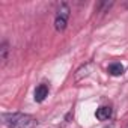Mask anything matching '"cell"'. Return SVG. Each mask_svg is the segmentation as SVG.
<instances>
[{
  "label": "cell",
  "instance_id": "obj_1",
  "mask_svg": "<svg viewBox=\"0 0 128 128\" xmlns=\"http://www.w3.org/2000/svg\"><path fill=\"white\" fill-rule=\"evenodd\" d=\"M2 120H3V125H6L8 128H36L38 126V119L35 116L27 113H20V112L3 113Z\"/></svg>",
  "mask_w": 128,
  "mask_h": 128
},
{
  "label": "cell",
  "instance_id": "obj_2",
  "mask_svg": "<svg viewBox=\"0 0 128 128\" xmlns=\"http://www.w3.org/2000/svg\"><path fill=\"white\" fill-rule=\"evenodd\" d=\"M70 14H71V9H70V6L66 3H62L57 8L56 17H54V29L57 32H63L66 29L68 20H70Z\"/></svg>",
  "mask_w": 128,
  "mask_h": 128
},
{
  "label": "cell",
  "instance_id": "obj_3",
  "mask_svg": "<svg viewBox=\"0 0 128 128\" xmlns=\"http://www.w3.org/2000/svg\"><path fill=\"white\" fill-rule=\"evenodd\" d=\"M48 92H50V88H48V84L47 83H41V84H38L36 86V89H35V101L36 102H42L47 96H48Z\"/></svg>",
  "mask_w": 128,
  "mask_h": 128
},
{
  "label": "cell",
  "instance_id": "obj_4",
  "mask_svg": "<svg viewBox=\"0 0 128 128\" xmlns=\"http://www.w3.org/2000/svg\"><path fill=\"white\" fill-rule=\"evenodd\" d=\"M112 114H113V110H112V107H108V106H101V107H98V110H96V113H95L96 119L101 120V122L108 120V119L112 118Z\"/></svg>",
  "mask_w": 128,
  "mask_h": 128
},
{
  "label": "cell",
  "instance_id": "obj_5",
  "mask_svg": "<svg viewBox=\"0 0 128 128\" xmlns=\"http://www.w3.org/2000/svg\"><path fill=\"white\" fill-rule=\"evenodd\" d=\"M92 70H94V63H86L84 66H82L80 70H77V72H76V76H74V80H76V82H80L83 77H88V76L92 72Z\"/></svg>",
  "mask_w": 128,
  "mask_h": 128
},
{
  "label": "cell",
  "instance_id": "obj_6",
  "mask_svg": "<svg viewBox=\"0 0 128 128\" xmlns=\"http://www.w3.org/2000/svg\"><path fill=\"white\" fill-rule=\"evenodd\" d=\"M107 71H108V74L113 76V77L122 76V74H124V65H122V63H119V62H113V63H110V65H108Z\"/></svg>",
  "mask_w": 128,
  "mask_h": 128
},
{
  "label": "cell",
  "instance_id": "obj_7",
  "mask_svg": "<svg viewBox=\"0 0 128 128\" xmlns=\"http://www.w3.org/2000/svg\"><path fill=\"white\" fill-rule=\"evenodd\" d=\"M8 53H9V45L6 41L2 42V45H0V59H2V65H6L8 62Z\"/></svg>",
  "mask_w": 128,
  "mask_h": 128
},
{
  "label": "cell",
  "instance_id": "obj_8",
  "mask_svg": "<svg viewBox=\"0 0 128 128\" xmlns=\"http://www.w3.org/2000/svg\"><path fill=\"white\" fill-rule=\"evenodd\" d=\"M126 6H128V3H126Z\"/></svg>",
  "mask_w": 128,
  "mask_h": 128
}]
</instances>
